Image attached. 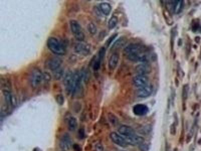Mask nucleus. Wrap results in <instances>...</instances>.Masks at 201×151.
<instances>
[{
    "instance_id": "obj_13",
    "label": "nucleus",
    "mask_w": 201,
    "mask_h": 151,
    "mask_svg": "<svg viewBox=\"0 0 201 151\" xmlns=\"http://www.w3.org/2000/svg\"><path fill=\"white\" fill-rule=\"evenodd\" d=\"M153 88L151 86L147 85L140 88L137 91V96L140 98H146L151 94Z\"/></svg>"
},
{
    "instance_id": "obj_30",
    "label": "nucleus",
    "mask_w": 201,
    "mask_h": 151,
    "mask_svg": "<svg viewBox=\"0 0 201 151\" xmlns=\"http://www.w3.org/2000/svg\"><path fill=\"white\" fill-rule=\"evenodd\" d=\"M74 36L76 39L79 41V42H82L84 40V38H85V35L82 31L81 32H79L76 34H75Z\"/></svg>"
},
{
    "instance_id": "obj_36",
    "label": "nucleus",
    "mask_w": 201,
    "mask_h": 151,
    "mask_svg": "<svg viewBox=\"0 0 201 151\" xmlns=\"http://www.w3.org/2000/svg\"><path fill=\"white\" fill-rule=\"evenodd\" d=\"M43 80L46 82H49L51 80V76L48 72H44L43 73Z\"/></svg>"
},
{
    "instance_id": "obj_12",
    "label": "nucleus",
    "mask_w": 201,
    "mask_h": 151,
    "mask_svg": "<svg viewBox=\"0 0 201 151\" xmlns=\"http://www.w3.org/2000/svg\"><path fill=\"white\" fill-rule=\"evenodd\" d=\"M127 144H130L132 146H139L140 144L144 143V139L142 136H138L135 135L132 136H128L125 138Z\"/></svg>"
},
{
    "instance_id": "obj_25",
    "label": "nucleus",
    "mask_w": 201,
    "mask_h": 151,
    "mask_svg": "<svg viewBox=\"0 0 201 151\" xmlns=\"http://www.w3.org/2000/svg\"><path fill=\"white\" fill-rule=\"evenodd\" d=\"M126 41L123 38H120L115 42L112 47V48H120L121 47H123Z\"/></svg>"
},
{
    "instance_id": "obj_19",
    "label": "nucleus",
    "mask_w": 201,
    "mask_h": 151,
    "mask_svg": "<svg viewBox=\"0 0 201 151\" xmlns=\"http://www.w3.org/2000/svg\"><path fill=\"white\" fill-rule=\"evenodd\" d=\"M99 9L100 12L106 16L109 15L112 10L111 6L110 4L108 3H102L100 4L99 6Z\"/></svg>"
},
{
    "instance_id": "obj_40",
    "label": "nucleus",
    "mask_w": 201,
    "mask_h": 151,
    "mask_svg": "<svg viewBox=\"0 0 201 151\" xmlns=\"http://www.w3.org/2000/svg\"><path fill=\"white\" fill-rule=\"evenodd\" d=\"M73 149L75 151H81L82 148L81 146L78 144H74L73 146Z\"/></svg>"
},
{
    "instance_id": "obj_16",
    "label": "nucleus",
    "mask_w": 201,
    "mask_h": 151,
    "mask_svg": "<svg viewBox=\"0 0 201 151\" xmlns=\"http://www.w3.org/2000/svg\"><path fill=\"white\" fill-rule=\"evenodd\" d=\"M118 132L120 134L125 137L132 136L135 135V131L130 126L123 125L121 126L118 129Z\"/></svg>"
},
{
    "instance_id": "obj_42",
    "label": "nucleus",
    "mask_w": 201,
    "mask_h": 151,
    "mask_svg": "<svg viewBox=\"0 0 201 151\" xmlns=\"http://www.w3.org/2000/svg\"><path fill=\"white\" fill-rule=\"evenodd\" d=\"M165 151H170V146H168V144L165 145Z\"/></svg>"
},
{
    "instance_id": "obj_8",
    "label": "nucleus",
    "mask_w": 201,
    "mask_h": 151,
    "mask_svg": "<svg viewBox=\"0 0 201 151\" xmlns=\"http://www.w3.org/2000/svg\"><path fill=\"white\" fill-rule=\"evenodd\" d=\"M168 3V6L170 7V10L173 12L175 14H180L182 11L183 6H184V1L182 0L178 1H170Z\"/></svg>"
},
{
    "instance_id": "obj_37",
    "label": "nucleus",
    "mask_w": 201,
    "mask_h": 151,
    "mask_svg": "<svg viewBox=\"0 0 201 151\" xmlns=\"http://www.w3.org/2000/svg\"><path fill=\"white\" fill-rule=\"evenodd\" d=\"M176 125L175 123H173L170 125V133L172 135H176Z\"/></svg>"
},
{
    "instance_id": "obj_27",
    "label": "nucleus",
    "mask_w": 201,
    "mask_h": 151,
    "mask_svg": "<svg viewBox=\"0 0 201 151\" xmlns=\"http://www.w3.org/2000/svg\"><path fill=\"white\" fill-rule=\"evenodd\" d=\"M151 130V126H150V125H147L144 126L143 128H141V129L140 131V133L141 134L147 135V134L150 133Z\"/></svg>"
},
{
    "instance_id": "obj_1",
    "label": "nucleus",
    "mask_w": 201,
    "mask_h": 151,
    "mask_svg": "<svg viewBox=\"0 0 201 151\" xmlns=\"http://www.w3.org/2000/svg\"><path fill=\"white\" fill-rule=\"evenodd\" d=\"M48 49L55 55H63L66 53V47L63 43L54 37H50L47 42Z\"/></svg>"
},
{
    "instance_id": "obj_3",
    "label": "nucleus",
    "mask_w": 201,
    "mask_h": 151,
    "mask_svg": "<svg viewBox=\"0 0 201 151\" xmlns=\"http://www.w3.org/2000/svg\"><path fill=\"white\" fill-rule=\"evenodd\" d=\"M43 80V73L38 69H35L31 71L29 77L30 84L33 88H36Z\"/></svg>"
},
{
    "instance_id": "obj_6",
    "label": "nucleus",
    "mask_w": 201,
    "mask_h": 151,
    "mask_svg": "<svg viewBox=\"0 0 201 151\" xmlns=\"http://www.w3.org/2000/svg\"><path fill=\"white\" fill-rule=\"evenodd\" d=\"M60 146L63 151H68L70 150L72 146V142L71 136L68 133H65L63 135L60 139Z\"/></svg>"
},
{
    "instance_id": "obj_41",
    "label": "nucleus",
    "mask_w": 201,
    "mask_h": 151,
    "mask_svg": "<svg viewBox=\"0 0 201 151\" xmlns=\"http://www.w3.org/2000/svg\"><path fill=\"white\" fill-rule=\"evenodd\" d=\"M191 45H190L189 43H187V44L186 45V52L187 53L188 51H189L190 52V50H191Z\"/></svg>"
},
{
    "instance_id": "obj_22",
    "label": "nucleus",
    "mask_w": 201,
    "mask_h": 151,
    "mask_svg": "<svg viewBox=\"0 0 201 151\" xmlns=\"http://www.w3.org/2000/svg\"><path fill=\"white\" fill-rule=\"evenodd\" d=\"M108 116L109 121L112 125H116L118 124V123H119L118 118H117V117L114 114L112 113H109L108 115Z\"/></svg>"
},
{
    "instance_id": "obj_15",
    "label": "nucleus",
    "mask_w": 201,
    "mask_h": 151,
    "mask_svg": "<svg viewBox=\"0 0 201 151\" xmlns=\"http://www.w3.org/2000/svg\"><path fill=\"white\" fill-rule=\"evenodd\" d=\"M4 96L5 97V101L7 103L8 105L15 106L17 104L16 99L13 95L9 90L4 89L3 91Z\"/></svg>"
},
{
    "instance_id": "obj_29",
    "label": "nucleus",
    "mask_w": 201,
    "mask_h": 151,
    "mask_svg": "<svg viewBox=\"0 0 201 151\" xmlns=\"http://www.w3.org/2000/svg\"><path fill=\"white\" fill-rule=\"evenodd\" d=\"M101 62H102V61L98 58L96 61H95L94 66H93V69L95 71H98L99 70V69L100 68Z\"/></svg>"
},
{
    "instance_id": "obj_17",
    "label": "nucleus",
    "mask_w": 201,
    "mask_h": 151,
    "mask_svg": "<svg viewBox=\"0 0 201 151\" xmlns=\"http://www.w3.org/2000/svg\"><path fill=\"white\" fill-rule=\"evenodd\" d=\"M119 55L117 53H114L111 55L108 62V67L110 70L113 71L115 69L119 63Z\"/></svg>"
},
{
    "instance_id": "obj_4",
    "label": "nucleus",
    "mask_w": 201,
    "mask_h": 151,
    "mask_svg": "<svg viewBox=\"0 0 201 151\" xmlns=\"http://www.w3.org/2000/svg\"><path fill=\"white\" fill-rule=\"evenodd\" d=\"M63 61L58 57H52L50 58L46 62V66L49 70L54 71L60 69Z\"/></svg>"
},
{
    "instance_id": "obj_2",
    "label": "nucleus",
    "mask_w": 201,
    "mask_h": 151,
    "mask_svg": "<svg viewBox=\"0 0 201 151\" xmlns=\"http://www.w3.org/2000/svg\"><path fill=\"white\" fill-rule=\"evenodd\" d=\"M147 52V47L139 43H131L124 49V53L127 55H139Z\"/></svg>"
},
{
    "instance_id": "obj_38",
    "label": "nucleus",
    "mask_w": 201,
    "mask_h": 151,
    "mask_svg": "<svg viewBox=\"0 0 201 151\" xmlns=\"http://www.w3.org/2000/svg\"><path fill=\"white\" fill-rule=\"evenodd\" d=\"M95 151H104V147L102 144L98 143L95 145Z\"/></svg>"
},
{
    "instance_id": "obj_39",
    "label": "nucleus",
    "mask_w": 201,
    "mask_h": 151,
    "mask_svg": "<svg viewBox=\"0 0 201 151\" xmlns=\"http://www.w3.org/2000/svg\"><path fill=\"white\" fill-rule=\"evenodd\" d=\"M79 138L81 139H83L84 138L85 136V133H84V131L83 128H81L79 129Z\"/></svg>"
},
{
    "instance_id": "obj_10",
    "label": "nucleus",
    "mask_w": 201,
    "mask_h": 151,
    "mask_svg": "<svg viewBox=\"0 0 201 151\" xmlns=\"http://www.w3.org/2000/svg\"><path fill=\"white\" fill-rule=\"evenodd\" d=\"M74 73L71 71L68 72L64 77L63 83H64V86L66 87V92L68 93V94H71V88H72V85H73V81H74Z\"/></svg>"
},
{
    "instance_id": "obj_18",
    "label": "nucleus",
    "mask_w": 201,
    "mask_h": 151,
    "mask_svg": "<svg viewBox=\"0 0 201 151\" xmlns=\"http://www.w3.org/2000/svg\"><path fill=\"white\" fill-rule=\"evenodd\" d=\"M69 25L71 31L74 35L82 31V27L77 21L71 20L69 21Z\"/></svg>"
},
{
    "instance_id": "obj_32",
    "label": "nucleus",
    "mask_w": 201,
    "mask_h": 151,
    "mask_svg": "<svg viewBox=\"0 0 201 151\" xmlns=\"http://www.w3.org/2000/svg\"><path fill=\"white\" fill-rule=\"evenodd\" d=\"M117 35H118V34H114L113 35H112L110 37H109V39L107 40V42H106V46L107 47H109V45H110L113 41L116 38Z\"/></svg>"
},
{
    "instance_id": "obj_20",
    "label": "nucleus",
    "mask_w": 201,
    "mask_h": 151,
    "mask_svg": "<svg viewBox=\"0 0 201 151\" xmlns=\"http://www.w3.org/2000/svg\"><path fill=\"white\" fill-rule=\"evenodd\" d=\"M78 126V121L74 117H71L68 120V129L70 131H74Z\"/></svg>"
},
{
    "instance_id": "obj_5",
    "label": "nucleus",
    "mask_w": 201,
    "mask_h": 151,
    "mask_svg": "<svg viewBox=\"0 0 201 151\" xmlns=\"http://www.w3.org/2000/svg\"><path fill=\"white\" fill-rule=\"evenodd\" d=\"M149 82V78L145 75H137L133 79L134 86L139 88L148 85Z\"/></svg>"
},
{
    "instance_id": "obj_7",
    "label": "nucleus",
    "mask_w": 201,
    "mask_h": 151,
    "mask_svg": "<svg viewBox=\"0 0 201 151\" xmlns=\"http://www.w3.org/2000/svg\"><path fill=\"white\" fill-rule=\"evenodd\" d=\"M91 47L89 44L87 43H78L74 47V52L76 53L83 55H87L90 53Z\"/></svg>"
},
{
    "instance_id": "obj_34",
    "label": "nucleus",
    "mask_w": 201,
    "mask_h": 151,
    "mask_svg": "<svg viewBox=\"0 0 201 151\" xmlns=\"http://www.w3.org/2000/svg\"><path fill=\"white\" fill-rule=\"evenodd\" d=\"M138 148L140 151H149V145L144 143H143L138 146Z\"/></svg>"
},
{
    "instance_id": "obj_35",
    "label": "nucleus",
    "mask_w": 201,
    "mask_h": 151,
    "mask_svg": "<svg viewBox=\"0 0 201 151\" xmlns=\"http://www.w3.org/2000/svg\"><path fill=\"white\" fill-rule=\"evenodd\" d=\"M200 28V24L199 22L198 21H195L193 23V25H192V31L194 32H196L198 31V29H199Z\"/></svg>"
},
{
    "instance_id": "obj_26",
    "label": "nucleus",
    "mask_w": 201,
    "mask_h": 151,
    "mask_svg": "<svg viewBox=\"0 0 201 151\" xmlns=\"http://www.w3.org/2000/svg\"><path fill=\"white\" fill-rule=\"evenodd\" d=\"M87 29H88V31H89L90 33H91V34H92V35L95 34L97 31V27L93 23H90L88 25Z\"/></svg>"
},
{
    "instance_id": "obj_43",
    "label": "nucleus",
    "mask_w": 201,
    "mask_h": 151,
    "mask_svg": "<svg viewBox=\"0 0 201 151\" xmlns=\"http://www.w3.org/2000/svg\"></svg>"
},
{
    "instance_id": "obj_44",
    "label": "nucleus",
    "mask_w": 201,
    "mask_h": 151,
    "mask_svg": "<svg viewBox=\"0 0 201 151\" xmlns=\"http://www.w3.org/2000/svg\"></svg>"
},
{
    "instance_id": "obj_33",
    "label": "nucleus",
    "mask_w": 201,
    "mask_h": 151,
    "mask_svg": "<svg viewBox=\"0 0 201 151\" xmlns=\"http://www.w3.org/2000/svg\"><path fill=\"white\" fill-rule=\"evenodd\" d=\"M175 37H176V30H175V28H173L171 30V39H170L171 50H173V43H174V42H175Z\"/></svg>"
},
{
    "instance_id": "obj_24",
    "label": "nucleus",
    "mask_w": 201,
    "mask_h": 151,
    "mask_svg": "<svg viewBox=\"0 0 201 151\" xmlns=\"http://www.w3.org/2000/svg\"><path fill=\"white\" fill-rule=\"evenodd\" d=\"M189 90V86L188 84H186L183 86V89H182V98H183L184 102L188 98Z\"/></svg>"
},
{
    "instance_id": "obj_21",
    "label": "nucleus",
    "mask_w": 201,
    "mask_h": 151,
    "mask_svg": "<svg viewBox=\"0 0 201 151\" xmlns=\"http://www.w3.org/2000/svg\"><path fill=\"white\" fill-rule=\"evenodd\" d=\"M118 22V19L117 17L113 16L111 17L108 21V27L110 29L114 28Z\"/></svg>"
},
{
    "instance_id": "obj_31",
    "label": "nucleus",
    "mask_w": 201,
    "mask_h": 151,
    "mask_svg": "<svg viewBox=\"0 0 201 151\" xmlns=\"http://www.w3.org/2000/svg\"><path fill=\"white\" fill-rule=\"evenodd\" d=\"M56 101L58 104L62 105L64 102V97L62 94L58 95L56 96Z\"/></svg>"
},
{
    "instance_id": "obj_9",
    "label": "nucleus",
    "mask_w": 201,
    "mask_h": 151,
    "mask_svg": "<svg viewBox=\"0 0 201 151\" xmlns=\"http://www.w3.org/2000/svg\"><path fill=\"white\" fill-rule=\"evenodd\" d=\"M151 67L147 63H142L137 65L135 68V71L138 75H145L151 71Z\"/></svg>"
},
{
    "instance_id": "obj_23",
    "label": "nucleus",
    "mask_w": 201,
    "mask_h": 151,
    "mask_svg": "<svg viewBox=\"0 0 201 151\" xmlns=\"http://www.w3.org/2000/svg\"><path fill=\"white\" fill-rule=\"evenodd\" d=\"M63 69H58V70L53 71V78L55 80H59L63 77Z\"/></svg>"
},
{
    "instance_id": "obj_14",
    "label": "nucleus",
    "mask_w": 201,
    "mask_h": 151,
    "mask_svg": "<svg viewBox=\"0 0 201 151\" xmlns=\"http://www.w3.org/2000/svg\"><path fill=\"white\" fill-rule=\"evenodd\" d=\"M149 110V109L147 106L142 104L135 105L133 108V113L138 116H143L146 115Z\"/></svg>"
},
{
    "instance_id": "obj_28",
    "label": "nucleus",
    "mask_w": 201,
    "mask_h": 151,
    "mask_svg": "<svg viewBox=\"0 0 201 151\" xmlns=\"http://www.w3.org/2000/svg\"><path fill=\"white\" fill-rule=\"evenodd\" d=\"M105 54L106 48L104 47H101L99 50V53H98V58L102 61L104 59V57L105 56Z\"/></svg>"
},
{
    "instance_id": "obj_11",
    "label": "nucleus",
    "mask_w": 201,
    "mask_h": 151,
    "mask_svg": "<svg viewBox=\"0 0 201 151\" xmlns=\"http://www.w3.org/2000/svg\"><path fill=\"white\" fill-rule=\"evenodd\" d=\"M110 137L113 143L122 147H126L127 146V143L126 142L125 138L118 135L115 132H112L110 135Z\"/></svg>"
}]
</instances>
